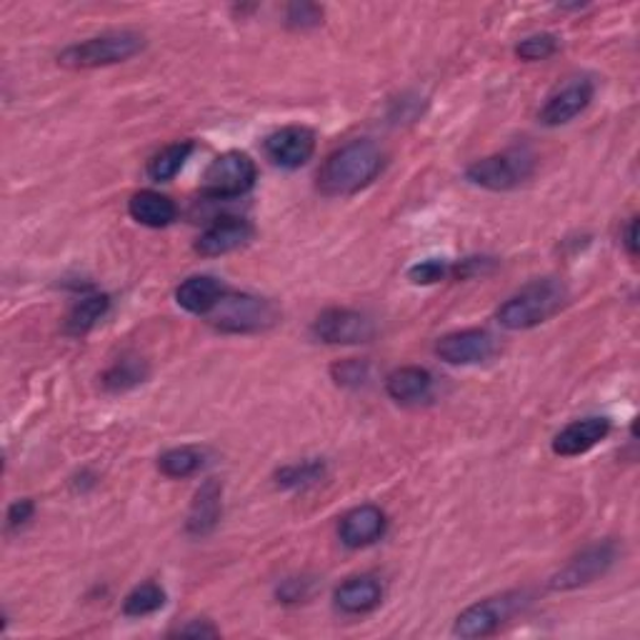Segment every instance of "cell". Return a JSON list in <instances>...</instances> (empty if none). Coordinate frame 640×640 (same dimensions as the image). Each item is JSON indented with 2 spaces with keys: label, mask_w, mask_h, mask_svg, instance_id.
<instances>
[{
  "label": "cell",
  "mask_w": 640,
  "mask_h": 640,
  "mask_svg": "<svg viewBox=\"0 0 640 640\" xmlns=\"http://www.w3.org/2000/svg\"><path fill=\"white\" fill-rule=\"evenodd\" d=\"M593 96H596V86L588 78L573 80V83H568L555 96L548 98L543 111H540V123L551 125V128L571 123L575 115H581L591 105Z\"/></svg>",
  "instance_id": "4fadbf2b"
},
{
  "label": "cell",
  "mask_w": 640,
  "mask_h": 640,
  "mask_svg": "<svg viewBox=\"0 0 640 640\" xmlns=\"http://www.w3.org/2000/svg\"><path fill=\"white\" fill-rule=\"evenodd\" d=\"M173 636H180V638H215V636H218V628L211 626L209 620H191L188 626H180L178 630H173Z\"/></svg>",
  "instance_id": "d6a6232c"
},
{
  "label": "cell",
  "mask_w": 640,
  "mask_h": 640,
  "mask_svg": "<svg viewBox=\"0 0 640 640\" xmlns=\"http://www.w3.org/2000/svg\"><path fill=\"white\" fill-rule=\"evenodd\" d=\"M146 48V38L133 31H113L96 35L83 43H76L66 48L58 56V63L74 70L88 68H105L115 66V63H125Z\"/></svg>",
  "instance_id": "3957f363"
},
{
  "label": "cell",
  "mask_w": 640,
  "mask_h": 640,
  "mask_svg": "<svg viewBox=\"0 0 640 640\" xmlns=\"http://www.w3.org/2000/svg\"><path fill=\"white\" fill-rule=\"evenodd\" d=\"M333 381L343 388H360L368 381V363L363 360H340L333 366Z\"/></svg>",
  "instance_id": "f546056e"
},
{
  "label": "cell",
  "mask_w": 640,
  "mask_h": 640,
  "mask_svg": "<svg viewBox=\"0 0 640 640\" xmlns=\"http://www.w3.org/2000/svg\"><path fill=\"white\" fill-rule=\"evenodd\" d=\"M263 150L276 168L299 170L313 158L315 133L305 125H285V128L268 135Z\"/></svg>",
  "instance_id": "30bf717a"
},
{
  "label": "cell",
  "mask_w": 640,
  "mask_h": 640,
  "mask_svg": "<svg viewBox=\"0 0 640 640\" xmlns=\"http://www.w3.org/2000/svg\"><path fill=\"white\" fill-rule=\"evenodd\" d=\"M311 593V581L299 583V579H291L283 583V588H278V598H283V603H299Z\"/></svg>",
  "instance_id": "1f68e13d"
},
{
  "label": "cell",
  "mask_w": 640,
  "mask_h": 640,
  "mask_svg": "<svg viewBox=\"0 0 640 640\" xmlns=\"http://www.w3.org/2000/svg\"><path fill=\"white\" fill-rule=\"evenodd\" d=\"M430 388H433V375L420 366L398 368V371H393L385 381V393L391 395L395 403H403V405L426 401L430 395Z\"/></svg>",
  "instance_id": "d6986e66"
},
{
  "label": "cell",
  "mask_w": 640,
  "mask_h": 640,
  "mask_svg": "<svg viewBox=\"0 0 640 640\" xmlns=\"http://www.w3.org/2000/svg\"><path fill=\"white\" fill-rule=\"evenodd\" d=\"M250 238H254V225L246 218L225 215L201 233V238L195 240V254L203 258H218L243 248Z\"/></svg>",
  "instance_id": "7c38bea8"
},
{
  "label": "cell",
  "mask_w": 640,
  "mask_h": 640,
  "mask_svg": "<svg viewBox=\"0 0 640 640\" xmlns=\"http://www.w3.org/2000/svg\"><path fill=\"white\" fill-rule=\"evenodd\" d=\"M285 23L299 31L315 29L323 23V8L315 3H291L285 11Z\"/></svg>",
  "instance_id": "f1b7e54d"
},
{
  "label": "cell",
  "mask_w": 640,
  "mask_h": 640,
  "mask_svg": "<svg viewBox=\"0 0 640 640\" xmlns=\"http://www.w3.org/2000/svg\"><path fill=\"white\" fill-rule=\"evenodd\" d=\"M111 308V299L103 293H93L80 299L70 313L66 315V333L68 336H86V333L93 330L98 326V321Z\"/></svg>",
  "instance_id": "44dd1931"
},
{
  "label": "cell",
  "mask_w": 640,
  "mask_h": 640,
  "mask_svg": "<svg viewBox=\"0 0 640 640\" xmlns=\"http://www.w3.org/2000/svg\"><path fill=\"white\" fill-rule=\"evenodd\" d=\"M203 453L198 448H173L158 458V471L168 478H188L201 471Z\"/></svg>",
  "instance_id": "484cf974"
},
{
  "label": "cell",
  "mask_w": 640,
  "mask_h": 640,
  "mask_svg": "<svg viewBox=\"0 0 640 640\" xmlns=\"http://www.w3.org/2000/svg\"><path fill=\"white\" fill-rule=\"evenodd\" d=\"M146 378H148L146 360L135 358V356H123L121 360H115V363L108 368L103 375V385H105V391H111V393H125V391H131V388L141 385Z\"/></svg>",
  "instance_id": "603a6c76"
},
{
  "label": "cell",
  "mask_w": 640,
  "mask_h": 640,
  "mask_svg": "<svg viewBox=\"0 0 640 640\" xmlns=\"http://www.w3.org/2000/svg\"><path fill=\"white\" fill-rule=\"evenodd\" d=\"M610 433V420L593 416L583 420H573L571 426H565L553 438V453L563 458H575L588 453L591 448H596L600 440H606Z\"/></svg>",
  "instance_id": "9a60e30c"
},
{
  "label": "cell",
  "mask_w": 640,
  "mask_h": 640,
  "mask_svg": "<svg viewBox=\"0 0 640 640\" xmlns=\"http://www.w3.org/2000/svg\"><path fill=\"white\" fill-rule=\"evenodd\" d=\"M336 608L346 616H366L383 603V585L375 575H356L336 588Z\"/></svg>",
  "instance_id": "2e32d148"
},
{
  "label": "cell",
  "mask_w": 640,
  "mask_h": 640,
  "mask_svg": "<svg viewBox=\"0 0 640 640\" xmlns=\"http://www.w3.org/2000/svg\"><path fill=\"white\" fill-rule=\"evenodd\" d=\"M518 600L516 596H498V598H485L481 603H473L471 608H465L461 616L456 618L453 636L458 638H485L493 636L506 620L510 613L516 610Z\"/></svg>",
  "instance_id": "8fae6325"
},
{
  "label": "cell",
  "mask_w": 640,
  "mask_h": 640,
  "mask_svg": "<svg viewBox=\"0 0 640 640\" xmlns=\"http://www.w3.org/2000/svg\"><path fill=\"white\" fill-rule=\"evenodd\" d=\"M221 513H223V489L218 481H213L211 478V481H205L195 493L191 510H188L186 530L195 538L209 536L221 523Z\"/></svg>",
  "instance_id": "e0dca14e"
},
{
  "label": "cell",
  "mask_w": 640,
  "mask_h": 640,
  "mask_svg": "<svg viewBox=\"0 0 640 640\" xmlns=\"http://www.w3.org/2000/svg\"><path fill=\"white\" fill-rule=\"evenodd\" d=\"M618 558V548L610 540H603V543L588 546L585 551H581L575 558H571L561 571H558L551 579L553 591H575L583 588L593 581H598L600 575H606L613 563Z\"/></svg>",
  "instance_id": "52a82bcc"
},
{
  "label": "cell",
  "mask_w": 640,
  "mask_h": 640,
  "mask_svg": "<svg viewBox=\"0 0 640 640\" xmlns=\"http://www.w3.org/2000/svg\"><path fill=\"white\" fill-rule=\"evenodd\" d=\"M558 53V38L551 33H538L530 38H523L516 45V56L520 60H546Z\"/></svg>",
  "instance_id": "4316f807"
},
{
  "label": "cell",
  "mask_w": 640,
  "mask_h": 640,
  "mask_svg": "<svg viewBox=\"0 0 640 640\" xmlns=\"http://www.w3.org/2000/svg\"><path fill=\"white\" fill-rule=\"evenodd\" d=\"M225 288L211 276H193L178 285L176 303L193 315H209L223 299Z\"/></svg>",
  "instance_id": "ac0fdd59"
},
{
  "label": "cell",
  "mask_w": 640,
  "mask_h": 640,
  "mask_svg": "<svg viewBox=\"0 0 640 640\" xmlns=\"http://www.w3.org/2000/svg\"><path fill=\"white\" fill-rule=\"evenodd\" d=\"M624 246H626V250H628V256H630V258H636V256H638V221H636V218L628 223L626 236H624Z\"/></svg>",
  "instance_id": "836d02e7"
},
{
  "label": "cell",
  "mask_w": 640,
  "mask_h": 640,
  "mask_svg": "<svg viewBox=\"0 0 640 640\" xmlns=\"http://www.w3.org/2000/svg\"><path fill=\"white\" fill-rule=\"evenodd\" d=\"M193 153V143L191 141H180V143H170L164 150H158L156 156L148 160V178L156 180V183H168L173 180L180 168L186 166V160L191 158Z\"/></svg>",
  "instance_id": "7402d4cb"
},
{
  "label": "cell",
  "mask_w": 640,
  "mask_h": 640,
  "mask_svg": "<svg viewBox=\"0 0 640 640\" xmlns=\"http://www.w3.org/2000/svg\"><path fill=\"white\" fill-rule=\"evenodd\" d=\"M383 150L368 138L350 141L333 150L318 170V191L328 198L356 195L373 183L383 170Z\"/></svg>",
  "instance_id": "6da1fadb"
},
{
  "label": "cell",
  "mask_w": 640,
  "mask_h": 640,
  "mask_svg": "<svg viewBox=\"0 0 640 640\" xmlns=\"http://www.w3.org/2000/svg\"><path fill=\"white\" fill-rule=\"evenodd\" d=\"M205 318L215 330L243 336V333H260L276 326L278 311L273 303L258 299V295L225 291L223 299L215 303V308Z\"/></svg>",
  "instance_id": "277c9868"
},
{
  "label": "cell",
  "mask_w": 640,
  "mask_h": 640,
  "mask_svg": "<svg viewBox=\"0 0 640 640\" xmlns=\"http://www.w3.org/2000/svg\"><path fill=\"white\" fill-rule=\"evenodd\" d=\"M258 168L248 153L228 150L221 153L218 158L211 160L205 168L201 191L213 201H233V198L246 195L256 186Z\"/></svg>",
  "instance_id": "5b68a950"
},
{
  "label": "cell",
  "mask_w": 640,
  "mask_h": 640,
  "mask_svg": "<svg viewBox=\"0 0 640 640\" xmlns=\"http://www.w3.org/2000/svg\"><path fill=\"white\" fill-rule=\"evenodd\" d=\"M323 478H326V463L318 461V458H311V461H301V463L281 468V471L276 473V483L281 485V489L299 491V489L315 485L318 481H323Z\"/></svg>",
  "instance_id": "d4e9b609"
},
{
  "label": "cell",
  "mask_w": 640,
  "mask_h": 640,
  "mask_svg": "<svg viewBox=\"0 0 640 640\" xmlns=\"http://www.w3.org/2000/svg\"><path fill=\"white\" fill-rule=\"evenodd\" d=\"M448 276H450V266L446 263V260H438V258L420 260V263H416L408 270L411 283H416V285H436L440 281H446Z\"/></svg>",
  "instance_id": "83f0119b"
},
{
  "label": "cell",
  "mask_w": 640,
  "mask_h": 640,
  "mask_svg": "<svg viewBox=\"0 0 640 640\" xmlns=\"http://www.w3.org/2000/svg\"><path fill=\"white\" fill-rule=\"evenodd\" d=\"M315 338L330 346H360L373 340L375 326L366 313L350 308H328L323 311L313 323Z\"/></svg>",
  "instance_id": "ba28073f"
},
{
  "label": "cell",
  "mask_w": 640,
  "mask_h": 640,
  "mask_svg": "<svg viewBox=\"0 0 640 640\" xmlns=\"http://www.w3.org/2000/svg\"><path fill=\"white\" fill-rule=\"evenodd\" d=\"M128 213L146 228H168L176 221L178 209L168 195L156 191H141L128 201Z\"/></svg>",
  "instance_id": "ffe728a7"
},
{
  "label": "cell",
  "mask_w": 640,
  "mask_h": 640,
  "mask_svg": "<svg viewBox=\"0 0 640 640\" xmlns=\"http://www.w3.org/2000/svg\"><path fill=\"white\" fill-rule=\"evenodd\" d=\"M385 528H388V518L381 508L358 506L340 518L338 536L343 540V546L356 548L358 551V548H368L378 543V540L385 536Z\"/></svg>",
  "instance_id": "5bb4252c"
},
{
  "label": "cell",
  "mask_w": 640,
  "mask_h": 640,
  "mask_svg": "<svg viewBox=\"0 0 640 640\" xmlns=\"http://www.w3.org/2000/svg\"><path fill=\"white\" fill-rule=\"evenodd\" d=\"M568 303V288L558 278H540V281L520 288L516 295L495 311V321L506 330H528L540 323L551 321Z\"/></svg>",
  "instance_id": "7a4b0ae2"
},
{
  "label": "cell",
  "mask_w": 640,
  "mask_h": 640,
  "mask_svg": "<svg viewBox=\"0 0 640 640\" xmlns=\"http://www.w3.org/2000/svg\"><path fill=\"white\" fill-rule=\"evenodd\" d=\"M536 158L528 150H506L498 156L475 160L465 168V178L485 191H513L534 176Z\"/></svg>",
  "instance_id": "8992f818"
},
{
  "label": "cell",
  "mask_w": 640,
  "mask_h": 640,
  "mask_svg": "<svg viewBox=\"0 0 640 640\" xmlns=\"http://www.w3.org/2000/svg\"><path fill=\"white\" fill-rule=\"evenodd\" d=\"M35 506L33 501L23 498V501H15L11 508H8V530H21L23 526H29V520L33 518Z\"/></svg>",
  "instance_id": "4dcf8cb0"
},
{
  "label": "cell",
  "mask_w": 640,
  "mask_h": 640,
  "mask_svg": "<svg viewBox=\"0 0 640 640\" xmlns=\"http://www.w3.org/2000/svg\"><path fill=\"white\" fill-rule=\"evenodd\" d=\"M166 606V591L158 583H141L138 588H133L123 600V613L128 618H143L150 616Z\"/></svg>",
  "instance_id": "cb8c5ba5"
},
{
  "label": "cell",
  "mask_w": 640,
  "mask_h": 640,
  "mask_svg": "<svg viewBox=\"0 0 640 640\" xmlns=\"http://www.w3.org/2000/svg\"><path fill=\"white\" fill-rule=\"evenodd\" d=\"M498 353V340L483 328H465L448 333L436 343V356L448 366L489 363Z\"/></svg>",
  "instance_id": "9c48e42d"
}]
</instances>
